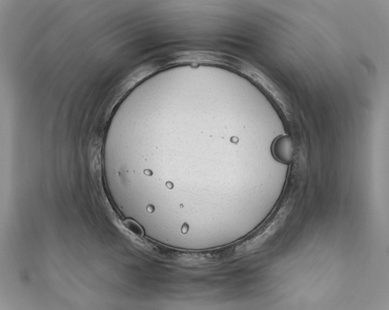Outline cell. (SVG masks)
I'll list each match as a JSON object with an SVG mask.
<instances>
[{
    "label": "cell",
    "instance_id": "obj_1",
    "mask_svg": "<svg viewBox=\"0 0 389 310\" xmlns=\"http://www.w3.org/2000/svg\"><path fill=\"white\" fill-rule=\"evenodd\" d=\"M274 156L278 160L289 163L292 159V145L290 138L287 136L278 137L272 147Z\"/></svg>",
    "mask_w": 389,
    "mask_h": 310
},
{
    "label": "cell",
    "instance_id": "obj_2",
    "mask_svg": "<svg viewBox=\"0 0 389 310\" xmlns=\"http://www.w3.org/2000/svg\"><path fill=\"white\" fill-rule=\"evenodd\" d=\"M124 225L125 228L129 230V231L133 232L137 236H142L143 234V231L136 222L133 221L132 220H127L124 222Z\"/></svg>",
    "mask_w": 389,
    "mask_h": 310
}]
</instances>
